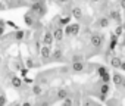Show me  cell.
<instances>
[{"label": "cell", "mask_w": 125, "mask_h": 106, "mask_svg": "<svg viewBox=\"0 0 125 106\" xmlns=\"http://www.w3.org/2000/svg\"><path fill=\"white\" fill-rule=\"evenodd\" d=\"M121 87H124V88H125V78H124V81H122V84H121Z\"/></svg>", "instance_id": "obj_37"}, {"label": "cell", "mask_w": 125, "mask_h": 106, "mask_svg": "<svg viewBox=\"0 0 125 106\" xmlns=\"http://www.w3.org/2000/svg\"><path fill=\"white\" fill-rule=\"evenodd\" d=\"M6 24H8V25H9V27H12V28H15V30H18V27H16V24H15V22H13V21H8V22H6Z\"/></svg>", "instance_id": "obj_26"}, {"label": "cell", "mask_w": 125, "mask_h": 106, "mask_svg": "<svg viewBox=\"0 0 125 106\" xmlns=\"http://www.w3.org/2000/svg\"><path fill=\"white\" fill-rule=\"evenodd\" d=\"M3 9H6V6L2 3V0H0V11H3Z\"/></svg>", "instance_id": "obj_34"}, {"label": "cell", "mask_w": 125, "mask_h": 106, "mask_svg": "<svg viewBox=\"0 0 125 106\" xmlns=\"http://www.w3.org/2000/svg\"><path fill=\"white\" fill-rule=\"evenodd\" d=\"M63 31H65V35H66V37H72V25H71V24H68V25L63 28Z\"/></svg>", "instance_id": "obj_24"}, {"label": "cell", "mask_w": 125, "mask_h": 106, "mask_svg": "<svg viewBox=\"0 0 125 106\" xmlns=\"http://www.w3.org/2000/svg\"><path fill=\"white\" fill-rule=\"evenodd\" d=\"M62 106H74V100H72V97H66V99H63L62 100Z\"/></svg>", "instance_id": "obj_22"}, {"label": "cell", "mask_w": 125, "mask_h": 106, "mask_svg": "<svg viewBox=\"0 0 125 106\" xmlns=\"http://www.w3.org/2000/svg\"><path fill=\"white\" fill-rule=\"evenodd\" d=\"M97 74H99V77L102 78V77H104V75H107V74H109V69H107L104 65H100V66L97 68Z\"/></svg>", "instance_id": "obj_17"}, {"label": "cell", "mask_w": 125, "mask_h": 106, "mask_svg": "<svg viewBox=\"0 0 125 106\" xmlns=\"http://www.w3.org/2000/svg\"><path fill=\"white\" fill-rule=\"evenodd\" d=\"M71 68H72V71H74V72H83V71H84V68H85L84 61H80V62H72Z\"/></svg>", "instance_id": "obj_8"}, {"label": "cell", "mask_w": 125, "mask_h": 106, "mask_svg": "<svg viewBox=\"0 0 125 106\" xmlns=\"http://www.w3.org/2000/svg\"><path fill=\"white\" fill-rule=\"evenodd\" d=\"M72 25V37H75V35H78V32L81 31V24H78V22H75V24H71Z\"/></svg>", "instance_id": "obj_19"}, {"label": "cell", "mask_w": 125, "mask_h": 106, "mask_svg": "<svg viewBox=\"0 0 125 106\" xmlns=\"http://www.w3.org/2000/svg\"><path fill=\"white\" fill-rule=\"evenodd\" d=\"M50 59H53V61H62L63 59V52H62L60 47H54V50L52 52V58Z\"/></svg>", "instance_id": "obj_7"}, {"label": "cell", "mask_w": 125, "mask_h": 106, "mask_svg": "<svg viewBox=\"0 0 125 106\" xmlns=\"http://www.w3.org/2000/svg\"><path fill=\"white\" fill-rule=\"evenodd\" d=\"M96 106H102V105H96Z\"/></svg>", "instance_id": "obj_41"}, {"label": "cell", "mask_w": 125, "mask_h": 106, "mask_svg": "<svg viewBox=\"0 0 125 106\" xmlns=\"http://www.w3.org/2000/svg\"><path fill=\"white\" fill-rule=\"evenodd\" d=\"M80 61H84V56L81 53H74L71 56V62H80Z\"/></svg>", "instance_id": "obj_21"}, {"label": "cell", "mask_w": 125, "mask_h": 106, "mask_svg": "<svg viewBox=\"0 0 125 106\" xmlns=\"http://www.w3.org/2000/svg\"><path fill=\"white\" fill-rule=\"evenodd\" d=\"M112 81H113V84H115L116 87H121V84H122V81H124L122 74H119V72H113V75H112Z\"/></svg>", "instance_id": "obj_9"}, {"label": "cell", "mask_w": 125, "mask_h": 106, "mask_svg": "<svg viewBox=\"0 0 125 106\" xmlns=\"http://www.w3.org/2000/svg\"><path fill=\"white\" fill-rule=\"evenodd\" d=\"M5 34V27H2V25H0V37H2Z\"/></svg>", "instance_id": "obj_30"}, {"label": "cell", "mask_w": 125, "mask_h": 106, "mask_svg": "<svg viewBox=\"0 0 125 106\" xmlns=\"http://www.w3.org/2000/svg\"><path fill=\"white\" fill-rule=\"evenodd\" d=\"M103 43H104L103 34H99V32L91 34V37H90V44H91L94 49H100V47L103 46Z\"/></svg>", "instance_id": "obj_1"}, {"label": "cell", "mask_w": 125, "mask_h": 106, "mask_svg": "<svg viewBox=\"0 0 125 106\" xmlns=\"http://www.w3.org/2000/svg\"><path fill=\"white\" fill-rule=\"evenodd\" d=\"M24 81H25L27 84H31V83H32V80H30V78H27V77H24Z\"/></svg>", "instance_id": "obj_31"}, {"label": "cell", "mask_w": 125, "mask_h": 106, "mask_svg": "<svg viewBox=\"0 0 125 106\" xmlns=\"http://www.w3.org/2000/svg\"><path fill=\"white\" fill-rule=\"evenodd\" d=\"M30 2H31V3H35V2H38V0H30Z\"/></svg>", "instance_id": "obj_39"}, {"label": "cell", "mask_w": 125, "mask_h": 106, "mask_svg": "<svg viewBox=\"0 0 125 106\" xmlns=\"http://www.w3.org/2000/svg\"><path fill=\"white\" fill-rule=\"evenodd\" d=\"M40 56H41V59H43L44 62L50 61V58H52V50H50V46H44V44H41V49H40Z\"/></svg>", "instance_id": "obj_2"}, {"label": "cell", "mask_w": 125, "mask_h": 106, "mask_svg": "<svg viewBox=\"0 0 125 106\" xmlns=\"http://www.w3.org/2000/svg\"><path fill=\"white\" fill-rule=\"evenodd\" d=\"M24 19H25V24L28 25V27H31V25H34V16L28 12V13H25V16H24Z\"/></svg>", "instance_id": "obj_18"}, {"label": "cell", "mask_w": 125, "mask_h": 106, "mask_svg": "<svg viewBox=\"0 0 125 106\" xmlns=\"http://www.w3.org/2000/svg\"><path fill=\"white\" fill-rule=\"evenodd\" d=\"M24 38H25V32H24L22 30H18V31L15 32V40H16V41H22Z\"/></svg>", "instance_id": "obj_20"}, {"label": "cell", "mask_w": 125, "mask_h": 106, "mask_svg": "<svg viewBox=\"0 0 125 106\" xmlns=\"http://www.w3.org/2000/svg\"><path fill=\"white\" fill-rule=\"evenodd\" d=\"M122 44H124V46H125V37H124V41H122Z\"/></svg>", "instance_id": "obj_40"}, {"label": "cell", "mask_w": 125, "mask_h": 106, "mask_svg": "<svg viewBox=\"0 0 125 106\" xmlns=\"http://www.w3.org/2000/svg\"><path fill=\"white\" fill-rule=\"evenodd\" d=\"M68 97V90L66 88H59L57 91H56V100H63V99H66Z\"/></svg>", "instance_id": "obj_12"}, {"label": "cell", "mask_w": 125, "mask_h": 106, "mask_svg": "<svg viewBox=\"0 0 125 106\" xmlns=\"http://www.w3.org/2000/svg\"><path fill=\"white\" fill-rule=\"evenodd\" d=\"M38 106H50V102H41Z\"/></svg>", "instance_id": "obj_29"}, {"label": "cell", "mask_w": 125, "mask_h": 106, "mask_svg": "<svg viewBox=\"0 0 125 106\" xmlns=\"http://www.w3.org/2000/svg\"><path fill=\"white\" fill-rule=\"evenodd\" d=\"M34 66V61L32 59H28L27 61V68H32Z\"/></svg>", "instance_id": "obj_27"}, {"label": "cell", "mask_w": 125, "mask_h": 106, "mask_svg": "<svg viewBox=\"0 0 125 106\" xmlns=\"http://www.w3.org/2000/svg\"><path fill=\"white\" fill-rule=\"evenodd\" d=\"M53 41H54L53 32H52V31H46V32L43 34V37H41V44H44V46H52Z\"/></svg>", "instance_id": "obj_4"}, {"label": "cell", "mask_w": 125, "mask_h": 106, "mask_svg": "<svg viewBox=\"0 0 125 106\" xmlns=\"http://www.w3.org/2000/svg\"><path fill=\"white\" fill-rule=\"evenodd\" d=\"M10 83H12V85L15 88H21L22 87V78H19V77H12Z\"/></svg>", "instance_id": "obj_16"}, {"label": "cell", "mask_w": 125, "mask_h": 106, "mask_svg": "<svg viewBox=\"0 0 125 106\" xmlns=\"http://www.w3.org/2000/svg\"><path fill=\"white\" fill-rule=\"evenodd\" d=\"M12 106H21V105H19V103H13Z\"/></svg>", "instance_id": "obj_38"}, {"label": "cell", "mask_w": 125, "mask_h": 106, "mask_svg": "<svg viewBox=\"0 0 125 106\" xmlns=\"http://www.w3.org/2000/svg\"><path fill=\"white\" fill-rule=\"evenodd\" d=\"M5 103H6V97H5V94H0V106H5Z\"/></svg>", "instance_id": "obj_25"}, {"label": "cell", "mask_w": 125, "mask_h": 106, "mask_svg": "<svg viewBox=\"0 0 125 106\" xmlns=\"http://www.w3.org/2000/svg\"><path fill=\"white\" fill-rule=\"evenodd\" d=\"M71 15L80 22V21H83V18H84V13H83V9L81 8H78V6H74L72 9H71Z\"/></svg>", "instance_id": "obj_5"}, {"label": "cell", "mask_w": 125, "mask_h": 106, "mask_svg": "<svg viewBox=\"0 0 125 106\" xmlns=\"http://www.w3.org/2000/svg\"><path fill=\"white\" fill-rule=\"evenodd\" d=\"M21 75H22V77H27V75H28V68H22V69H21Z\"/></svg>", "instance_id": "obj_28"}, {"label": "cell", "mask_w": 125, "mask_h": 106, "mask_svg": "<svg viewBox=\"0 0 125 106\" xmlns=\"http://www.w3.org/2000/svg\"><path fill=\"white\" fill-rule=\"evenodd\" d=\"M109 91H110V88H109V84H106V83H102V85H100V90H99V96H100V99H102V100H104V99H106V96L109 94Z\"/></svg>", "instance_id": "obj_6"}, {"label": "cell", "mask_w": 125, "mask_h": 106, "mask_svg": "<svg viewBox=\"0 0 125 106\" xmlns=\"http://www.w3.org/2000/svg\"><path fill=\"white\" fill-rule=\"evenodd\" d=\"M121 8L125 9V0H121Z\"/></svg>", "instance_id": "obj_35"}, {"label": "cell", "mask_w": 125, "mask_h": 106, "mask_svg": "<svg viewBox=\"0 0 125 106\" xmlns=\"http://www.w3.org/2000/svg\"><path fill=\"white\" fill-rule=\"evenodd\" d=\"M21 106H32V103H30V102H24Z\"/></svg>", "instance_id": "obj_33"}, {"label": "cell", "mask_w": 125, "mask_h": 106, "mask_svg": "<svg viewBox=\"0 0 125 106\" xmlns=\"http://www.w3.org/2000/svg\"><path fill=\"white\" fill-rule=\"evenodd\" d=\"M119 69L125 71V61H122V62H121V68H119Z\"/></svg>", "instance_id": "obj_32"}, {"label": "cell", "mask_w": 125, "mask_h": 106, "mask_svg": "<svg viewBox=\"0 0 125 106\" xmlns=\"http://www.w3.org/2000/svg\"><path fill=\"white\" fill-rule=\"evenodd\" d=\"M124 31H125V30H124V27H122V24H121V25H118V27L115 28L113 34H115V35H118V37H121V35L124 34Z\"/></svg>", "instance_id": "obj_23"}, {"label": "cell", "mask_w": 125, "mask_h": 106, "mask_svg": "<svg viewBox=\"0 0 125 106\" xmlns=\"http://www.w3.org/2000/svg\"><path fill=\"white\" fill-rule=\"evenodd\" d=\"M109 24H110V19L107 16H100L97 19V27H100V28H106V27H109Z\"/></svg>", "instance_id": "obj_10"}, {"label": "cell", "mask_w": 125, "mask_h": 106, "mask_svg": "<svg viewBox=\"0 0 125 106\" xmlns=\"http://www.w3.org/2000/svg\"><path fill=\"white\" fill-rule=\"evenodd\" d=\"M52 32H53V38H54V41H62V40H63V37H65L63 27H60V25L54 27V30H53Z\"/></svg>", "instance_id": "obj_3"}, {"label": "cell", "mask_w": 125, "mask_h": 106, "mask_svg": "<svg viewBox=\"0 0 125 106\" xmlns=\"http://www.w3.org/2000/svg\"><path fill=\"white\" fill-rule=\"evenodd\" d=\"M31 91H32L34 96H41L43 94V85L41 84H34L32 88H31Z\"/></svg>", "instance_id": "obj_15"}, {"label": "cell", "mask_w": 125, "mask_h": 106, "mask_svg": "<svg viewBox=\"0 0 125 106\" xmlns=\"http://www.w3.org/2000/svg\"><path fill=\"white\" fill-rule=\"evenodd\" d=\"M71 18H72V15H63V16H62L59 21H57V25H60V27H66L69 22H71Z\"/></svg>", "instance_id": "obj_13"}, {"label": "cell", "mask_w": 125, "mask_h": 106, "mask_svg": "<svg viewBox=\"0 0 125 106\" xmlns=\"http://www.w3.org/2000/svg\"><path fill=\"white\" fill-rule=\"evenodd\" d=\"M91 3H99V2H102V0H90Z\"/></svg>", "instance_id": "obj_36"}, {"label": "cell", "mask_w": 125, "mask_h": 106, "mask_svg": "<svg viewBox=\"0 0 125 106\" xmlns=\"http://www.w3.org/2000/svg\"><path fill=\"white\" fill-rule=\"evenodd\" d=\"M121 62H122V59L118 58V56H112V58H109V64H110L113 68H116V69L121 68Z\"/></svg>", "instance_id": "obj_14"}, {"label": "cell", "mask_w": 125, "mask_h": 106, "mask_svg": "<svg viewBox=\"0 0 125 106\" xmlns=\"http://www.w3.org/2000/svg\"><path fill=\"white\" fill-rule=\"evenodd\" d=\"M118 40H119V37L112 32V34H110V41H109V50H110V52H113L115 47L118 46Z\"/></svg>", "instance_id": "obj_11"}]
</instances>
